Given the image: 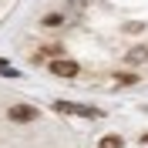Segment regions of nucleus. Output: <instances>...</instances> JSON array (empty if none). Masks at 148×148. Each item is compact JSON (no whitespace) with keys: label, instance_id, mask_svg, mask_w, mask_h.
Here are the masks:
<instances>
[{"label":"nucleus","instance_id":"nucleus-6","mask_svg":"<svg viewBox=\"0 0 148 148\" xmlns=\"http://www.w3.org/2000/svg\"><path fill=\"white\" fill-rule=\"evenodd\" d=\"M145 57H148V47H135L128 54V61H145Z\"/></svg>","mask_w":148,"mask_h":148},{"label":"nucleus","instance_id":"nucleus-5","mask_svg":"<svg viewBox=\"0 0 148 148\" xmlns=\"http://www.w3.org/2000/svg\"><path fill=\"white\" fill-rule=\"evenodd\" d=\"M114 81H118V84H135L138 77H135V74H128V71H118V74H114Z\"/></svg>","mask_w":148,"mask_h":148},{"label":"nucleus","instance_id":"nucleus-8","mask_svg":"<svg viewBox=\"0 0 148 148\" xmlns=\"http://www.w3.org/2000/svg\"><path fill=\"white\" fill-rule=\"evenodd\" d=\"M0 71H3V74H7V77H17V74H14V71H10V67H7V64H3V61H0Z\"/></svg>","mask_w":148,"mask_h":148},{"label":"nucleus","instance_id":"nucleus-3","mask_svg":"<svg viewBox=\"0 0 148 148\" xmlns=\"http://www.w3.org/2000/svg\"><path fill=\"white\" fill-rule=\"evenodd\" d=\"M7 114H10V121H34L37 118V108H30V104H10Z\"/></svg>","mask_w":148,"mask_h":148},{"label":"nucleus","instance_id":"nucleus-2","mask_svg":"<svg viewBox=\"0 0 148 148\" xmlns=\"http://www.w3.org/2000/svg\"><path fill=\"white\" fill-rule=\"evenodd\" d=\"M51 74H54V77H74V74H77V61L57 57V61H51Z\"/></svg>","mask_w":148,"mask_h":148},{"label":"nucleus","instance_id":"nucleus-1","mask_svg":"<svg viewBox=\"0 0 148 148\" xmlns=\"http://www.w3.org/2000/svg\"><path fill=\"white\" fill-rule=\"evenodd\" d=\"M54 108H57V111H64V114H81V118H101V111H98V108H88V104H71V101H57Z\"/></svg>","mask_w":148,"mask_h":148},{"label":"nucleus","instance_id":"nucleus-7","mask_svg":"<svg viewBox=\"0 0 148 148\" xmlns=\"http://www.w3.org/2000/svg\"><path fill=\"white\" fill-rule=\"evenodd\" d=\"M44 27H61V14H47V17H44Z\"/></svg>","mask_w":148,"mask_h":148},{"label":"nucleus","instance_id":"nucleus-4","mask_svg":"<svg viewBox=\"0 0 148 148\" xmlns=\"http://www.w3.org/2000/svg\"><path fill=\"white\" fill-rule=\"evenodd\" d=\"M121 145H125V141H121L118 135H108V138H101V145H98V148H121Z\"/></svg>","mask_w":148,"mask_h":148}]
</instances>
